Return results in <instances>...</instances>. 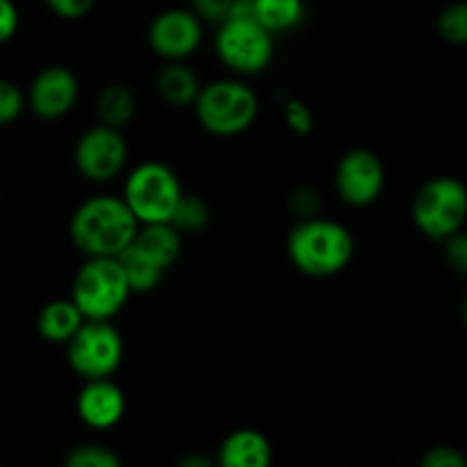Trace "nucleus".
Wrapping results in <instances>:
<instances>
[{
	"mask_svg": "<svg viewBox=\"0 0 467 467\" xmlns=\"http://www.w3.org/2000/svg\"><path fill=\"white\" fill-rule=\"evenodd\" d=\"M287 255L306 276L327 278L340 274L354 258V237L340 222L306 217L287 237Z\"/></svg>",
	"mask_w": 467,
	"mask_h": 467,
	"instance_id": "obj_2",
	"label": "nucleus"
},
{
	"mask_svg": "<svg viewBox=\"0 0 467 467\" xmlns=\"http://www.w3.org/2000/svg\"><path fill=\"white\" fill-rule=\"evenodd\" d=\"M445 242V260L451 267V272L461 274L467 278V231H456Z\"/></svg>",
	"mask_w": 467,
	"mask_h": 467,
	"instance_id": "obj_26",
	"label": "nucleus"
},
{
	"mask_svg": "<svg viewBox=\"0 0 467 467\" xmlns=\"http://www.w3.org/2000/svg\"><path fill=\"white\" fill-rule=\"evenodd\" d=\"M201 39H203V21L192 9H164L149 27L150 48L169 62L190 57L201 46Z\"/></svg>",
	"mask_w": 467,
	"mask_h": 467,
	"instance_id": "obj_11",
	"label": "nucleus"
},
{
	"mask_svg": "<svg viewBox=\"0 0 467 467\" xmlns=\"http://www.w3.org/2000/svg\"><path fill=\"white\" fill-rule=\"evenodd\" d=\"M68 365L85 381L109 379L123 360V337L109 319H85L67 342Z\"/></svg>",
	"mask_w": 467,
	"mask_h": 467,
	"instance_id": "obj_7",
	"label": "nucleus"
},
{
	"mask_svg": "<svg viewBox=\"0 0 467 467\" xmlns=\"http://www.w3.org/2000/svg\"><path fill=\"white\" fill-rule=\"evenodd\" d=\"M26 105V96L12 80L0 78V128L16 121Z\"/></svg>",
	"mask_w": 467,
	"mask_h": 467,
	"instance_id": "obj_24",
	"label": "nucleus"
},
{
	"mask_svg": "<svg viewBox=\"0 0 467 467\" xmlns=\"http://www.w3.org/2000/svg\"><path fill=\"white\" fill-rule=\"evenodd\" d=\"M169 223H173L182 235H185V233H201L210 223L208 203H205L201 196L185 194V192H182L181 201H178Z\"/></svg>",
	"mask_w": 467,
	"mask_h": 467,
	"instance_id": "obj_21",
	"label": "nucleus"
},
{
	"mask_svg": "<svg viewBox=\"0 0 467 467\" xmlns=\"http://www.w3.org/2000/svg\"><path fill=\"white\" fill-rule=\"evenodd\" d=\"M283 119H285L287 128H290L295 135H310L315 126L313 109L304 103V100L290 99L283 105Z\"/></svg>",
	"mask_w": 467,
	"mask_h": 467,
	"instance_id": "obj_25",
	"label": "nucleus"
},
{
	"mask_svg": "<svg viewBox=\"0 0 467 467\" xmlns=\"http://www.w3.org/2000/svg\"><path fill=\"white\" fill-rule=\"evenodd\" d=\"M182 196L181 178L164 162L140 164L130 171L123 185L126 205L140 223L169 222Z\"/></svg>",
	"mask_w": 467,
	"mask_h": 467,
	"instance_id": "obj_6",
	"label": "nucleus"
},
{
	"mask_svg": "<svg viewBox=\"0 0 467 467\" xmlns=\"http://www.w3.org/2000/svg\"><path fill=\"white\" fill-rule=\"evenodd\" d=\"M117 258L119 263H121L123 272H126V278L128 283H130L132 292L155 290V287L162 283L164 274H167V269H164L162 265H158L153 258H149V255H146L140 246L132 244V242L117 255Z\"/></svg>",
	"mask_w": 467,
	"mask_h": 467,
	"instance_id": "obj_18",
	"label": "nucleus"
},
{
	"mask_svg": "<svg viewBox=\"0 0 467 467\" xmlns=\"http://www.w3.org/2000/svg\"><path fill=\"white\" fill-rule=\"evenodd\" d=\"M292 208H295L296 214H301V217H315L319 210V196L317 192L313 190V187L304 185L299 187V190H295V194H292Z\"/></svg>",
	"mask_w": 467,
	"mask_h": 467,
	"instance_id": "obj_30",
	"label": "nucleus"
},
{
	"mask_svg": "<svg viewBox=\"0 0 467 467\" xmlns=\"http://www.w3.org/2000/svg\"><path fill=\"white\" fill-rule=\"evenodd\" d=\"M410 214L429 240H447L467 222V187L454 176L429 178L413 196Z\"/></svg>",
	"mask_w": 467,
	"mask_h": 467,
	"instance_id": "obj_4",
	"label": "nucleus"
},
{
	"mask_svg": "<svg viewBox=\"0 0 467 467\" xmlns=\"http://www.w3.org/2000/svg\"><path fill=\"white\" fill-rule=\"evenodd\" d=\"M201 91V80L187 64L181 59L169 62L158 76V94L173 108H187L194 105Z\"/></svg>",
	"mask_w": 467,
	"mask_h": 467,
	"instance_id": "obj_17",
	"label": "nucleus"
},
{
	"mask_svg": "<svg viewBox=\"0 0 467 467\" xmlns=\"http://www.w3.org/2000/svg\"><path fill=\"white\" fill-rule=\"evenodd\" d=\"M78 418L91 429H109L126 413L123 390L109 379H89L78 395Z\"/></svg>",
	"mask_w": 467,
	"mask_h": 467,
	"instance_id": "obj_13",
	"label": "nucleus"
},
{
	"mask_svg": "<svg viewBox=\"0 0 467 467\" xmlns=\"http://www.w3.org/2000/svg\"><path fill=\"white\" fill-rule=\"evenodd\" d=\"M128 160L126 137L119 128L99 126L82 132L76 144V167L87 181L108 182L123 171Z\"/></svg>",
	"mask_w": 467,
	"mask_h": 467,
	"instance_id": "obj_9",
	"label": "nucleus"
},
{
	"mask_svg": "<svg viewBox=\"0 0 467 467\" xmlns=\"http://www.w3.org/2000/svg\"><path fill=\"white\" fill-rule=\"evenodd\" d=\"M304 16V0H254V18L272 35L292 30Z\"/></svg>",
	"mask_w": 467,
	"mask_h": 467,
	"instance_id": "obj_20",
	"label": "nucleus"
},
{
	"mask_svg": "<svg viewBox=\"0 0 467 467\" xmlns=\"http://www.w3.org/2000/svg\"><path fill=\"white\" fill-rule=\"evenodd\" d=\"M219 59L244 76L265 71L274 57V35L254 16H228L219 23Z\"/></svg>",
	"mask_w": 467,
	"mask_h": 467,
	"instance_id": "obj_8",
	"label": "nucleus"
},
{
	"mask_svg": "<svg viewBox=\"0 0 467 467\" xmlns=\"http://www.w3.org/2000/svg\"><path fill=\"white\" fill-rule=\"evenodd\" d=\"M333 182L337 196L345 203L363 208L381 196L386 185V167L374 150L354 149L340 158Z\"/></svg>",
	"mask_w": 467,
	"mask_h": 467,
	"instance_id": "obj_10",
	"label": "nucleus"
},
{
	"mask_svg": "<svg viewBox=\"0 0 467 467\" xmlns=\"http://www.w3.org/2000/svg\"><path fill=\"white\" fill-rule=\"evenodd\" d=\"M132 244L140 246L149 258H153L155 263L162 265L169 272L171 265L178 260V255H181L182 233L169 222L140 223Z\"/></svg>",
	"mask_w": 467,
	"mask_h": 467,
	"instance_id": "obj_15",
	"label": "nucleus"
},
{
	"mask_svg": "<svg viewBox=\"0 0 467 467\" xmlns=\"http://www.w3.org/2000/svg\"><path fill=\"white\" fill-rule=\"evenodd\" d=\"M130 295L121 263L109 255L87 258L73 278L71 299L87 319H112Z\"/></svg>",
	"mask_w": 467,
	"mask_h": 467,
	"instance_id": "obj_3",
	"label": "nucleus"
},
{
	"mask_svg": "<svg viewBox=\"0 0 467 467\" xmlns=\"http://www.w3.org/2000/svg\"><path fill=\"white\" fill-rule=\"evenodd\" d=\"M64 465L68 467H119L121 459L114 454L109 447L94 445V442H85V445L73 447L64 459Z\"/></svg>",
	"mask_w": 467,
	"mask_h": 467,
	"instance_id": "obj_23",
	"label": "nucleus"
},
{
	"mask_svg": "<svg viewBox=\"0 0 467 467\" xmlns=\"http://www.w3.org/2000/svg\"><path fill=\"white\" fill-rule=\"evenodd\" d=\"M436 30L447 44L467 46V0L445 5L436 18Z\"/></svg>",
	"mask_w": 467,
	"mask_h": 467,
	"instance_id": "obj_22",
	"label": "nucleus"
},
{
	"mask_svg": "<svg viewBox=\"0 0 467 467\" xmlns=\"http://www.w3.org/2000/svg\"><path fill=\"white\" fill-rule=\"evenodd\" d=\"M463 322H465V328H467V299H465V304H463Z\"/></svg>",
	"mask_w": 467,
	"mask_h": 467,
	"instance_id": "obj_33",
	"label": "nucleus"
},
{
	"mask_svg": "<svg viewBox=\"0 0 467 467\" xmlns=\"http://www.w3.org/2000/svg\"><path fill=\"white\" fill-rule=\"evenodd\" d=\"M217 461L223 467H267L272 463V442L255 429H240L222 442Z\"/></svg>",
	"mask_w": 467,
	"mask_h": 467,
	"instance_id": "obj_14",
	"label": "nucleus"
},
{
	"mask_svg": "<svg viewBox=\"0 0 467 467\" xmlns=\"http://www.w3.org/2000/svg\"><path fill=\"white\" fill-rule=\"evenodd\" d=\"M18 30V9L14 0H0V44H7Z\"/></svg>",
	"mask_w": 467,
	"mask_h": 467,
	"instance_id": "obj_31",
	"label": "nucleus"
},
{
	"mask_svg": "<svg viewBox=\"0 0 467 467\" xmlns=\"http://www.w3.org/2000/svg\"><path fill=\"white\" fill-rule=\"evenodd\" d=\"M235 0H190V9L208 23H223L231 16V9Z\"/></svg>",
	"mask_w": 467,
	"mask_h": 467,
	"instance_id": "obj_27",
	"label": "nucleus"
},
{
	"mask_svg": "<svg viewBox=\"0 0 467 467\" xmlns=\"http://www.w3.org/2000/svg\"><path fill=\"white\" fill-rule=\"evenodd\" d=\"M258 96L242 80H217L201 87L194 100L199 123L217 137H233L254 126Z\"/></svg>",
	"mask_w": 467,
	"mask_h": 467,
	"instance_id": "obj_5",
	"label": "nucleus"
},
{
	"mask_svg": "<svg viewBox=\"0 0 467 467\" xmlns=\"http://www.w3.org/2000/svg\"><path fill=\"white\" fill-rule=\"evenodd\" d=\"M96 114L99 123L112 128H126L137 114V99L126 85H109L105 87L96 100Z\"/></svg>",
	"mask_w": 467,
	"mask_h": 467,
	"instance_id": "obj_19",
	"label": "nucleus"
},
{
	"mask_svg": "<svg viewBox=\"0 0 467 467\" xmlns=\"http://www.w3.org/2000/svg\"><path fill=\"white\" fill-rule=\"evenodd\" d=\"M78 78L67 67H46L36 73L27 91V103L32 112L44 121H55L71 112L78 100Z\"/></svg>",
	"mask_w": 467,
	"mask_h": 467,
	"instance_id": "obj_12",
	"label": "nucleus"
},
{
	"mask_svg": "<svg viewBox=\"0 0 467 467\" xmlns=\"http://www.w3.org/2000/svg\"><path fill=\"white\" fill-rule=\"evenodd\" d=\"M94 3L96 0H46V5H48V9L55 16L68 18V21L87 16L91 7H94Z\"/></svg>",
	"mask_w": 467,
	"mask_h": 467,
	"instance_id": "obj_29",
	"label": "nucleus"
},
{
	"mask_svg": "<svg viewBox=\"0 0 467 467\" xmlns=\"http://www.w3.org/2000/svg\"><path fill=\"white\" fill-rule=\"evenodd\" d=\"M181 465L185 467H208L210 465V459H203V456H187V459L181 461Z\"/></svg>",
	"mask_w": 467,
	"mask_h": 467,
	"instance_id": "obj_32",
	"label": "nucleus"
},
{
	"mask_svg": "<svg viewBox=\"0 0 467 467\" xmlns=\"http://www.w3.org/2000/svg\"><path fill=\"white\" fill-rule=\"evenodd\" d=\"M422 467H467V456L451 445H438L422 456Z\"/></svg>",
	"mask_w": 467,
	"mask_h": 467,
	"instance_id": "obj_28",
	"label": "nucleus"
},
{
	"mask_svg": "<svg viewBox=\"0 0 467 467\" xmlns=\"http://www.w3.org/2000/svg\"><path fill=\"white\" fill-rule=\"evenodd\" d=\"M85 315L76 306L73 299H55L41 308L36 317V331L44 340L55 345H67L73 333L85 324Z\"/></svg>",
	"mask_w": 467,
	"mask_h": 467,
	"instance_id": "obj_16",
	"label": "nucleus"
},
{
	"mask_svg": "<svg viewBox=\"0 0 467 467\" xmlns=\"http://www.w3.org/2000/svg\"><path fill=\"white\" fill-rule=\"evenodd\" d=\"M140 222L119 196H94L78 205L68 223V235L87 258H117L137 235Z\"/></svg>",
	"mask_w": 467,
	"mask_h": 467,
	"instance_id": "obj_1",
	"label": "nucleus"
}]
</instances>
